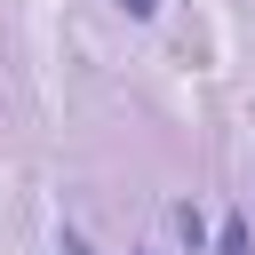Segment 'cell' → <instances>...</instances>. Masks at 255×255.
I'll list each match as a JSON object with an SVG mask.
<instances>
[{
  "label": "cell",
  "instance_id": "4",
  "mask_svg": "<svg viewBox=\"0 0 255 255\" xmlns=\"http://www.w3.org/2000/svg\"><path fill=\"white\" fill-rule=\"evenodd\" d=\"M120 8H128V16H151V8H159V0H120Z\"/></svg>",
  "mask_w": 255,
  "mask_h": 255
},
{
  "label": "cell",
  "instance_id": "3",
  "mask_svg": "<svg viewBox=\"0 0 255 255\" xmlns=\"http://www.w3.org/2000/svg\"><path fill=\"white\" fill-rule=\"evenodd\" d=\"M64 255H96V247H88V239H80V231H64Z\"/></svg>",
  "mask_w": 255,
  "mask_h": 255
},
{
  "label": "cell",
  "instance_id": "2",
  "mask_svg": "<svg viewBox=\"0 0 255 255\" xmlns=\"http://www.w3.org/2000/svg\"><path fill=\"white\" fill-rule=\"evenodd\" d=\"M215 255H247V223H239V215H223V239H215Z\"/></svg>",
  "mask_w": 255,
  "mask_h": 255
},
{
  "label": "cell",
  "instance_id": "1",
  "mask_svg": "<svg viewBox=\"0 0 255 255\" xmlns=\"http://www.w3.org/2000/svg\"><path fill=\"white\" fill-rule=\"evenodd\" d=\"M167 223H175V239H183V247H191V255H199V231H207V223H199V207H175V215H167Z\"/></svg>",
  "mask_w": 255,
  "mask_h": 255
}]
</instances>
